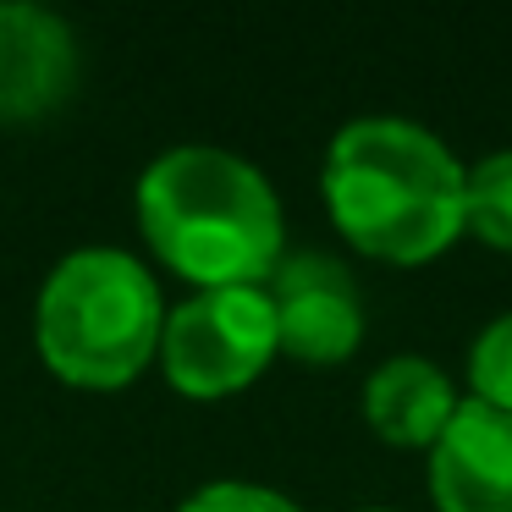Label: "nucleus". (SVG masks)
<instances>
[{
	"label": "nucleus",
	"mask_w": 512,
	"mask_h": 512,
	"mask_svg": "<svg viewBox=\"0 0 512 512\" xmlns=\"http://www.w3.org/2000/svg\"><path fill=\"white\" fill-rule=\"evenodd\" d=\"M463 226L485 248L512 254V149H490L468 166V199Z\"/></svg>",
	"instance_id": "nucleus-9"
},
{
	"label": "nucleus",
	"mask_w": 512,
	"mask_h": 512,
	"mask_svg": "<svg viewBox=\"0 0 512 512\" xmlns=\"http://www.w3.org/2000/svg\"><path fill=\"white\" fill-rule=\"evenodd\" d=\"M463 408L452 375L419 353L380 358L364 380V424L397 452H430Z\"/></svg>",
	"instance_id": "nucleus-8"
},
{
	"label": "nucleus",
	"mask_w": 512,
	"mask_h": 512,
	"mask_svg": "<svg viewBox=\"0 0 512 512\" xmlns=\"http://www.w3.org/2000/svg\"><path fill=\"white\" fill-rule=\"evenodd\" d=\"M78 89V39L67 17L6 0L0 6V127H34Z\"/></svg>",
	"instance_id": "nucleus-6"
},
{
	"label": "nucleus",
	"mask_w": 512,
	"mask_h": 512,
	"mask_svg": "<svg viewBox=\"0 0 512 512\" xmlns=\"http://www.w3.org/2000/svg\"><path fill=\"white\" fill-rule=\"evenodd\" d=\"M270 314H276V342L287 358L309 369H336L364 342V292L358 276L325 248L281 254V265L265 281Z\"/></svg>",
	"instance_id": "nucleus-5"
},
{
	"label": "nucleus",
	"mask_w": 512,
	"mask_h": 512,
	"mask_svg": "<svg viewBox=\"0 0 512 512\" xmlns=\"http://www.w3.org/2000/svg\"><path fill=\"white\" fill-rule=\"evenodd\" d=\"M138 226L171 276L215 287H265L287 254V221L270 177L215 144H182L138 177Z\"/></svg>",
	"instance_id": "nucleus-2"
},
{
	"label": "nucleus",
	"mask_w": 512,
	"mask_h": 512,
	"mask_svg": "<svg viewBox=\"0 0 512 512\" xmlns=\"http://www.w3.org/2000/svg\"><path fill=\"white\" fill-rule=\"evenodd\" d=\"M276 353L281 342L265 287H215L166 309L155 358L166 369L171 391L193 402H221L254 386Z\"/></svg>",
	"instance_id": "nucleus-4"
},
{
	"label": "nucleus",
	"mask_w": 512,
	"mask_h": 512,
	"mask_svg": "<svg viewBox=\"0 0 512 512\" xmlns=\"http://www.w3.org/2000/svg\"><path fill=\"white\" fill-rule=\"evenodd\" d=\"M424 457L435 512H512V413L463 397Z\"/></svg>",
	"instance_id": "nucleus-7"
},
{
	"label": "nucleus",
	"mask_w": 512,
	"mask_h": 512,
	"mask_svg": "<svg viewBox=\"0 0 512 512\" xmlns=\"http://www.w3.org/2000/svg\"><path fill=\"white\" fill-rule=\"evenodd\" d=\"M468 397L512 413V309L496 314L468 347Z\"/></svg>",
	"instance_id": "nucleus-10"
},
{
	"label": "nucleus",
	"mask_w": 512,
	"mask_h": 512,
	"mask_svg": "<svg viewBox=\"0 0 512 512\" xmlns=\"http://www.w3.org/2000/svg\"><path fill=\"white\" fill-rule=\"evenodd\" d=\"M320 199L364 259L419 270L468 237V166L435 127L413 116H353L320 166Z\"/></svg>",
	"instance_id": "nucleus-1"
},
{
	"label": "nucleus",
	"mask_w": 512,
	"mask_h": 512,
	"mask_svg": "<svg viewBox=\"0 0 512 512\" xmlns=\"http://www.w3.org/2000/svg\"><path fill=\"white\" fill-rule=\"evenodd\" d=\"M166 303L127 248H72L34 303V347L50 375L83 391H122L155 364Z\"/></svg>",
	"instance_id": "nucleus-3"
},
{
	"label": "nucleus",
	"mask_w": 512,
	"mask_h": 512,
	"mask_svg": "<svg viewBox=\"0 0 512 512\" xmlns=\"http://www.w3.org/2000/svg\"><path fill=\"white\" fill-rule=\"evenodd\" d=\"M358 512H391V507H358Z\"/></svg>",
	"instance_id": "nucleus-12"
},
{
	"label": "nucleus",
	"mask_w": 512,
	"mask_h": 512,
	"mask_svg": "<svg viewBox=\"0 0 512 512\" xmlns=\"http://www.w3.org/2000/svg\"><path fill=\"white\" fill-rule=\"evenodd\" d=\"M177 512H303L292 496L270 485H248V479H215V485H199Z\"/></svg>",
	"instance_id": "nucleus-11"
}]
</instances>
